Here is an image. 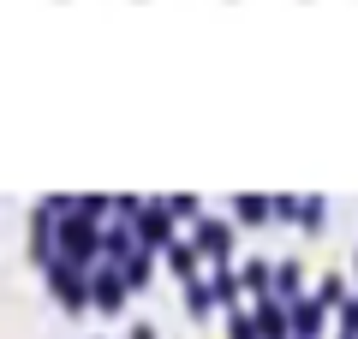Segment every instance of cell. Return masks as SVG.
Segmentation results:
<instances>
[{
    "instance_id": "obj_7",
    "label": "cell",
    "mask_w": 358,
    "mask_h": 339,
    "mask_svg": "<svg viewBox=\"0 0 358 339\" xmlns=\"http://www.w3.org/2000/svg\"><path fill=\"white\" fill-rule=\"evenodd\" d=\"M310 298H317L322 310H329V303H334V310H341V303H346V280H341V274H334V268H329V274L317 280V292H310Z\"/></svg>"
},
{
    "instance_id": "obj_13",
    "label": "cell",
    "mask_w": 358,
    "mask_h": 339,
    "mask_svg": "<svg viewBox=\"0 0 358 339\" xmlns=\"http://www.w3.org/2000/svg\"><path fill=\"white\" fill-rule=\"evenodd\" d=\"M334 322H341V339H358V298H346Z\"/></svg>"
},
{
    "instance_id": "obj_10",
    "label": "cell",
    "mask_w": 358,
    "mask_h": 339,
    "mask_svg": "<svg viewBox=\"0 0 358 339\" xmlns=\"http://www.w3.org/2000/svg\"><path fill=\"white\" fill-rule=\"evenodd\" d=\"M233 214L239 220H268L275 214V197H233Z\"/></svg>"
},
{
    "instance_id": "obj_11",
    "label": "cell",
    "mask_w": 358,
    "mask_h": 339,
    "mask_svg": "<svg viewBox=\"0 0 358 339\" xmlns=\"http://www.w3.org/2000/svg\"><path fill=\"white\" fill-rule=\"evenodd\" d=\"M209 286H215V303H239V280H233V268H227V262L215 268V280H209Z\"/></svg>"
},
{
    "instance_id": "obj_2",
    "label": "cell",
    "mask_w": 358,
    "mask_h": 339,
    "mask_svg": "<svg viewBox=\"0 0 358 339\" xmlns=\"http://www.w3.org/2000/svg\"><path fill=\"white\" fill-rule=\"evenodd\" d=\"M192 244H197V256H215V268H221V262L233 256V226H227V220H197Z\"/></svg>"
},
{
    "instance_id": "obj_8",
    "label": "cell",
    "mask_w": 358,
    "mask_h": 339,
    "mask_svg": "<svg viewBox=\"0 0 358 339\" xmlns=\"http://www.w3.org/2000/svg\"><path fill=\"white\" fill-rule=\"evenodd\" d=\"M167 262L179 268V280H185V286H192V280H197V244H167Z\"/></svg>"
},
{
    "instance_id": "obj_4",
    "label": "cell",
    "mask_w": 358,
    "mask_h": 339,
    "mask_svg": "<svg viewBox=\"0 0 358 339\" xmlns=\"http://www.w3.org/2000/svg\"><path fill=\"white\" fill-rule=\"evenodd\" d=\"M287 315H293V339H317L322 333V303L317 298H293Z\"/></svg>"
},
{
    "instance_id": "obj_3",
    "label": "cell",
    "mask_w": 358,
    "mask_h": 339,
    "mask_svg": "<svg viewBox=\"0 0 358 339\" xmlns=\"http://www.w3.org/2000/svg\"><path fill=\"white\" fill-rule=\"evenodd\" d=\"M126 274H120V268H96V274H90V303H96V310H120V303H126Z\"/></svg>"
},
{
    "instance_id": "obj_1",
    "label": "cell",
    "mask_w": 358,
    "mask_h": 339,
    "mask_svg": "<svg viewBox=\"0 0 358 339\" xmlns=\"http://www.w3.org/2000/svg\"><path fill=\"white\" fill-rule=\"evenodd\" d=\"M48 292L66 303V310H84V303H90V274H84L78 262H66V256H60V262L48 268Z\"/></svg>"
},
{
    "instance_id": "obj_9",
    "label": "cell",
    "mask_w": 358,
    "mask_h": 339,
    "mask_svg": "<svg viewBox=\"0 0 358 339\" xmlns=\"http://www.w3.org/2000/svg\"><path fill=\"white\" fill-rule=\"evenodd\" d=\"M185 310L209 315V310H215V286H209V280H192V286H185Z\"/></svg>"
},
{
    "instance_id": "obj_5",
    "label": "cell",
    "mask_w": 358,
    "mask_h": 339,
    "mask_svg": "<svg viewBox=\"0 0 358 339\" xmlns=\"http://www.w3.org/2000/svg\"><path fill=\"white\" fill-rule=\"evenodd\" d=\"M239 274H245V280H239V286H245V292H251V298H257V303H263V298H268V292H275V268H268V262H263V256H251V262H245V268H239Z\"/></svg>"
},
{
    "instance_id": "obj_6",
    "label": "cell",
    "mask_w": 358,
    "mask_h": 339,
    "mask_svg": "<svg viewBox=\"0 0 358 339\" xmlns=\"http://www.w3.org/2000/svg\"><path fill=\"white\" fill-rule=\"evenodd\" d=\"M299 286H305V262H293V256H287V262H275V298L293 303Z\"/></svg>"
},
{
    "instance_id": "obj_14",
    "label": "cell",
    "mask_w": 358,
    "mask_h": 339,
    "mask_svg": "<svg viewBox=\"0 0 358 339\" xmlns=\"http://www.w3.org/2000/svg\"><path fill=\"white\" fill-rule=\"evenodd\" d=\"M131 339H155V327H150V322H138V327H131Z\"/></svg>"
},
{
    "instance_id": "obj_12",
    "label": "cell",
    "mask_w": 358,
    "mask_h": 339,
    "mask_svg": "<svg viewBox=\"0 0 358 339\" xmlns=\"http://www.w3.org/2000/svg\"><path fill=\"white\" fill-rule=\"evenodd\" d=\"M227 339H263V333H257V315L251 310H233L227 315Z\"/></svg>"
}]
</instances>
